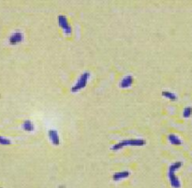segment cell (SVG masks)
Masks as SVG:
<instances>
[{
  "label": "cell",
  "mask_w": 192,
  "mask_h": 188,
  "mask_svg": "<svg viewBox=\"0 0 192 188\" xmlns=\"http://www.w3.org/2000/svg\"><path fill=\"white\" fill-rule=\"evenodd\" d=\"M145 144H146V141L144 139H126V140H123L119 143L114 144L112 147V150H119V149H123L124 147H128V146L142 147V146H144Z\"/></svg>",
  "instance_id": "7a4b0ae2"
},
{
  "label": "cell",
  "mask_w": 192,
  "mask_h": 188,
  "mask_svg": "<svg viewBox=\"0 0 192 188\" xmlns=\"http://www.w3.org/2000/svg\"><path fill=\"white\" fill-rule=\"evenodd\" d=\"M57 22H58L59 27L64 30V33L68 36L71 35L72 33V27L69 23L68 18L65 15H58L57 16Z\"/></svg>",
  "instance_id": "277c9868"
},
{
  "label": "cell",
  "mask_w": 192,
  "mask_h": 188,
  "mask_svg": "<svg viewBox=\"0 0 192 188\" xmlns=\"http://www.w3.org/2000/svg\"><path fill=\"white\" fill-rule=\"evenodd\" d=\"M168 140L170 144L174 145V146H180L182 145V140L179 138L178 136L174 135V134H170L168 136Z\"/></svg>",
  "instance_id": "9c48e42d"
},
{
  "label": "cell",
  "mask_w": 192,
  "mask_h": 188,
  "mask_svg": "<svg viewBox=\"0 0 192 188\" xmlns=\"http://www.w3.org/2000/svg\"><path fill=\"white\" fill-rule=\"evenodd\" d=\"M11 144V141L8 138H5L3 137L0 136V145H4V146H9Z\"/></svg>",
  "instance_id": "4fadbf2b"
},
{
  "label": "cell",
  "mask_w": 192,
  "mask_h": 188,
  "mask_svg": "<svg viewBox=\"0 0 192 188\" xmlns=\"http://www.w3.org/2000/svg\"><path fill=\"white\" fill-rule=\"evenodd\" d=\"M133 84V76L131 74H127L123 77V79L120 82V88H128Z\"/></svg>",
  "instance_id": "52a82bcc"
},
{
  "label": "cell",
  "mask_w": 192,
  "mask_h": 188,
  "mask_svg": "<svg viewBox=\"0 0 192 188\" xmlns=\"http://www.w3.org/2000/svg\"><path fill=\"white\" fill-rule=\"evenodd\" d=\"M192 116V106H187L183 111V117L186 119H188Z\"/></svg>",
  "instance_id": "7c38bea8"
},
{
  "label": "cell",
  "mask_w": 192,
  "mask_h": 188,
  "mask_svg": "<svg viewBox=\"0 0 192 188\" xmlns=\"http://www.w3.org/2000/svg\"><path fill=\"white\" fill-rule=\"evenodd\" d=\"M89 78H90V72H84V73H82L79 76V78L77 79L76 83L71 88V92H78V91L84 89L87 86Z\"/></svg>",
  "instance_id": "3957f363"
},
{
  "label": "cell",
  "mask_w": 192,
  "mask_h": 188,
  "mask_svg": "<svg viewBox=\"0 0 192 188\" xmlns=\"http://www.w3.org/2000/svg\"><path fill=\"white\" fill-rule=\"evenodd\" d=\"M59 188H64V186H60Z\"/></svg>",
  "instance_id": "5bb4252c"
},
{
  "label": "cell",
  "mask_w": 192,
  "mask_h": 188,
  "mask_svg": "<svg viewBox=\"0 0 192 188\" xmlns=\"http://www.w3.org/2000/svg\"><path fill=\"white\" fill-rule=\"evenodd\" d=\"M48 137H49V139H50V141L52 142L53 145L58 146L60 144L59 135H58V132H57L56 130H53V129L49 130L48 131Z\"/></svg>",
  "instance_id": "8992f818"
},
{
  "label": "cell",
  "mask_w": 192,
  "mask_h": 188,
  "mask_svg": "<svg viewBox=\"0 0 192 188\" xmlns=\"http://www.w3.org/2000/svg\"><path fill=\"white\" fill-rule=\"evenodd\" d=\"M182 166V162L177 161L171 164L168 169V178L170 181V184L174 188H181V182L178 177L175 175V171Z\"/></svg>",
  "instance_id": "6da1fadb"
},
{
  "label": "cell",
  "mask_w": 192,
  "mask_h": 188,
  "mask_svg": "<svg viewBox=\"0 0 192 188\" xmlns=\"http://www.w3.org/2000/svg\"><path fill=\"white\" fill-rule=\"evenodd\" d=\"M162 96L163 97H166L167 99H169L170 101H172V102H175L177 101V95L175 93L171 92V91H169V90H163L161 92Z\"/></svg>",
  "instance_id": "30bf717a"
},
{
  "label": "cell",
  "mask_w": 192,
  "mask_h": 188,
  "mask_svg": "<svg viewBox=\"0 0 192 188\" xmlns=\"http://www.w3.org/2000/svg\"><path fill=\"white\" fill-rule=\"evenodd\" d=\"M130 175V172L129 171H120V172H116L114 173L113 176H112V180L114 182H119L123 179H126L127 177H129Z\"/></svg>",
  "instance_id": "ba28073f"
},
{
  "label": "cell",
  "mask_w": 192,
  "mask_h": 188,
  "mask_svg": "<svg viewBox=\"0 0 192 188\" xmlns=\"http://www.w3.org/2000/svg\"><path fill=\"white\" fill-rule=\"evenodd\" d=\"M23 129L26 132H33L35 131V125L33 124V122L29 120H26L24 121L23 125H22Z\"/></svg>",
  "instance_id": "8fae6325"
},
{
  "label": "cell",
  "mask_w": 192,
  "mask_h": 188,
  "mask_svg": "<svg viewBox=\"0 0 192 188\" xmlns=\"http://www.w3.org/2000/svg\"><path fill=\"white\" fill-rule=\"evenodd\" d=\"M24 41V34L21 31H15L13 32L10 37L9 38V43L11 45H16Z\"/></svg>",
  "instance_id": "5b68a950"
}]
</instances>
